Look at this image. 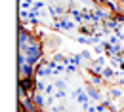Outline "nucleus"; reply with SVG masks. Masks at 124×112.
<instances>
[{
	"label": "nucleus",
	"mask_w": 124,
	"mask_h": 112,
	"mask_svg": "<svg viewBox=\"0 0 124 112\" xmlns=\"http://www.w3.org/2000/svg\"><path fill=\"white\" fill-rule=\"evenodd\" d=\"M77 99H78V103L84 106V110H88V106H90V105H88V103H90V95H88V91H86V93L80 91V93L77 95Z\"/></svg>",
	"instance_id": "4"
},
{
	"label": "nucleus",
	"mask_w": 124,
	"mask_h": 112,
	"mask_svg": "<svg viewBox=\"0 0 124 112\" xmlns=\"http://www.w3.org/2000/svg\"><path fill=\"white\" fill-rule=\"evenodd\" d=\"M77 68H78V65H75V63H69L67 66H65V72H67V74H73V72H77Z\"/></svg>",
	"instance_id": "10"
},
{
	"label": "nucleus",
	"mask_w": 124,
	"mask_h": 112,
	"mask_svg": "<svg viewBox=\"0 0 124 112\" xmlns=\"http://www.w3.org/2000/svg\"><path fill=\"white\" fill-rule=\"evenodd\" d=\"M55 87L57 89H65V80H57L55 82Z\"/></svg>",
	"instance_id": "17"
},
{
	"label": "nucleus",
	"mask_w": 124,
	"mask_h": 112,
	"mask_svg": "<svg viewBox=\"0 0 124 112\" xmlns=\"http://www.w3.org/2000/svg\"><path fill=\"white\" fill-rule=\"evenodd\" d=\"M52 59H54L55 63H63V61H65V57H63L61 53H54V55H52Z\"/></svg>",
	"instance_id": "13"
},
{
	"label": "nucleus",
	"mask_w": 124,
	"mask_h": 112,
	"mask_svg": "<svg viewBox=\"0 0 124 112\" xmlns=\"http://www.w3.org/2000/svg\"><path fill=\"white\" fill-rule=\"evenodd\" d=\"M19 106H23L27 112H38L40 108L36 106V103L32 101V97H23V99H19Z\"/></svg>",
	"instance_id": "2"
},
{
	"label": "nucleus",
	"mask_w": 124,
	"mask_h": 112,
	"mask_svg": "<svg viewBox=\"0 0 124 112\" xmlns=\"http://www.w3.org/2000/svg\"><path fill=\"white\" fill-rule=\"evenodd\" d=\"M120 84H122V86H124V80H120Z\"/></svg>",
	"instance_id": "23"
},
{
	"label": "nucleus",
	"mask_w": 124,
	"mask_h": 112,
	"mask_svg": "<svg viewBox=\"0 0 124 112\" xmlns=\"http://www.w3.org/2000/svg\"><path fill=\"white\" fill-rule=\"evenodd\" d=\"M115 68L113 66H103V72H101V76H103V80H113L115 78Z\"/></svg>",
	"instance_id": "6"
},
{
	"label": "nucleus",
	"mask_w": 124,
	"mask_h": 112,
	"mask_svg": "<svg viewBox=\"0 0 124 112\" xmlns=\"http://www.w3.org/2000/svg\"><path fill=\"white\" fill-rule=\"evenodd\" d=\"M80 55H82V57H84V59H90V57H92V53H90V51H82V53H80Z\"/></svg>",
	"instance_id": "21"
},
{
	"label": "nucleus",
	"mask_w": 124,
	"mask_h": 112,
	"mask_svg": "<svg viewBox=\"0 0 124 112\" xmlns=\"http://www.w3.org/2000/svg\"><path fill=\"white\" fill-rule=\"evenodd\" d=\"M93 51H95V53H97V55H101V53H103V51H105V42H101V44H97V46H95V48H93Z\"/></svg>",
	"instance_id": "11"
},
{
	"label": "nucleus",
	"mask_w": 124,
	"mask_h": 112,
	"mask_svg": "<svg viewBox=\"0 0 124 112\" xmlns=\"http://www.w3.org/2000/svg\"><path fill=\"white\" fill-rule=\"evenodd\" d=\"M44 89H46V84L40 78H36V91H44Z\"/></svg>",
	"instance_id": "12"
},
{
	"label": "nucleus",
	"mask_w": 124,
	"mask_h": 112,
	"mask_svg": "<svg viewBox=\"0 0 124 112\" xmlns=\"http://www.w3.org/2000/svg\"><path fill=\"white\" fill-rule=\"evenodd\" d=\"M109 95H111V99H118V97H122V91L116 89V87H111L109 89Z\"/></svg>",
	"instance_id": "9"
},
{
	"label": "nucleus",
	"mask_w": 124,
	"mask_h": 112,
	"mask_svg": "<svg viewBox=\"0 0 124 112\" xmlns=\"http://www.w3.org/2000/svg\"><path fill=\"white\" fill-rule=\"evenodd\" d=\"M55 97H57V99H65V89H57Z\"/></svg>",
	"instance_id": "18"
},
{
	"label": "nucleus",
	"mask_w": 124,
	"mask_h": 112,
	"mask_svg": "<svg viewBox=\"0 0 124 112\" xmlns=\"http://www.w3.org/2000/svg\"><path fill=\"white\" fill-rule=\"evenodd\" d=\"M69 59H71V63H75V65H80V61H82L84 57H82V55H73V57H69Z\"/></svg>",
	"instance_id": "14"
},
{
	"label": "nucleus",
	"mask_w": 124,
	"mask_h": 112,
	"mask_svg": "<svg viewBox=\"0 0 124 112\" xmlns=\"http://www.w3.org/2000/svg\"><path fill=\"white\" fill-rule=\"evenodd\" d=\"M55 99H57V97H52V95H48V99H46V105H50V106H54V103H55Z\"/></svg>",
	"instance_id": "16"
},
{
	"label": "nucleus",
	"mask_w": 124,
	"mask_h": 112,
	"mask_svg": "<svg viewBox=\"0 0 124 112\" xmlns=\"http://www.w3.org/2000/svg\"><path fill=\"white\" fill-rule=\"evenodd\" d=\"M32 8H34V10H40V8H44V2H40V0H38V2H34V6H32Z\"/></svg>",
	"instance_id": "19"
},
{
	"label": "nucleus",
	"mask_w": 124,
	"mask_h": 112,
	"mask_svg": "<svg viewBox=\"0 0 124 112\" xmlns=\"http://www.w3.org/2000/svg\"><path fill=\"white\" fill-rule=\"evenodd\" d=\"M59 27H61L63 31H71V29H75L77 25H75L73 21H69L67 15H61V17H59Z\"/></svg>",
	"instance_id": "3"
},
{
	"label": "nucleus",
	"mask_w": 124,
	"mask_h": 112,
	"mask_svg": "<svg viewBox=\"0 0 124 112\" xmlns=\"http://www.w3.org/2000/svg\"><path fill=\"white\" fill-rule=\"evenodd\" d=\"M19 72H21V78H34L36 76V66L23 63V65H19Z\"/></svg>",
	"instance_id": "1"
},
{
	"label": "nucleus",
	"mask_w": 124,
	"mask_h": 112,
	"mask_svg": "<svg viewBox=\"0 0 124 112\" xmlns=\"http://www.w3.org/2000/svg\"><path fill=\"white\" fill-rule=\"evenodd\" d=\"M32 101L36 103V106H38V108H44V106H46V101H44V95H42L40 91H34V93H32Z\"/></svg>",
	"instance_id": "5"
},
{
	"label": "nucleus",
	"mask_w": 124,
	"mask_h": 112,
	"mask_svg": "<svg viewBox=\"0 0 124 112\" xmlns=\"http://www.w3.org/2000/svg\"><path fill=\"white\" fill-rule=\"evenodd\" d=\"M52 91H54V84H48L46 89H44V93H46V95H52Z\"/></svg>",
	"instance_id": "15"
},
{
	"label": "nucleus",
	"mask_w": 124,
	"mask_h": 112,
	"mask_svg": "<svg viewBox=\"0 0 124 112\" xmlns=\"http://www.w3.org/2000/svg\"><path fill=\"white\" fill-rule=\"evenodd\" d=\"M101 82H103V76H101V74H92V78H90V84H92V86L99 87Z\"/></svg>",
	"instance_id": "8"
},
{
	"label": "nucleus",
	"mask_w": 124,
	"mask_h": 112,
	"mask_svg": "<svg viewBox=\"0 0 124 112\" xmlns=\"http://www.w3.org/2000/svg\"><path fill=\"white\" fill-rule=\"evenodd\" d=\"M86 91H88V95L92 97L93 101H99V91H97V87H95V86H92V84H90V86H88V87H86Z\"/></svg>",
	"instance_id": "7"
},
{
	"label": "nucleus",
	"mask_w": 124,
	"mask_h": 112,
	"mask_svg": "<svg viewBox=\"0 0 124 112\" xmlns=\"http://www.w3.org/2000/svg\"><path fill=\"white\" fill-rule=\"evenodd\" d=\"M95 63H97V65H101V66H103V65H105V59H103V57H101V55H99V57H97V59H95Z\"/></svg>",
	"instance_id": "20"
},
{
	"label": "nucleus",
	"mask_w": 124,
	"mask_h": 112,
	"mask_svg": "<svg viewBox=\"0 0 124 112\" xmlns=\"http://www.w3.org/2000/svg\"><path fill=\"white\" fill-rule=\"evenodd\" d=\"M118 4H120V6H122V10H124V0H118Z\"/></svg>",
	"instance_id": "22"
}]
</instances>
